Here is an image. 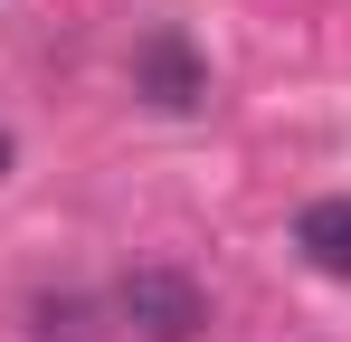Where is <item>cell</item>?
Here are the masks:
<instances>
[{
  "label": "cell",
  "mask_w": 351,
  "mask_h": 342,
  "mask_svg": "<svg viewBox=\"0 0 351 342\" xmlns=\"http://www.w3.org/2000/svg\"><path fill=\"white\" fill-rule=\"evenodd\" d=\"M114 314H123L143 342H199L209 295H199L190 276H171V266H133V276L114 285Z\"/></svg>",
  "instance_id": "obj_1"
},
{
  "label": "cell",
  "mask_w": 351,
  "mask_h": 342,
  "mask_svg": "<svg viewBox=\"0 0 351 342\" xmlns=\"http://www.w3.org/2000/svg\"><path fill=\"white\" fill-rule=\"evenodd\" d=\"M133 86H143L152 105H171V114H190L199 95H209V76H199V57H190V38H180V29H152V38H143Z\"/></svg>",
  "instance_id": "obj_2"
},
{
  "label": "cell",
  "mask_w": 351,
  "mask_h": 342,
  "mask_svg": "<svg viewBox=\"0 0 351 342\" xmlns=\"http://www.w3.org/2000/svg\"><path fill=\"white\" fill-rule=\"evenodd\" d=\"M294 247H304V266L351 276V200H313V209L294 219Z\"/></svg>",
  "instance_id": "obj_3"
},
{
  "label": "cell",
  "mask_w": 351,
  "mask_h": 342,
  "mask_svg": "<svg viewBox=\"0 0 351 342\" xmlns=\"http://www.w3.org/2000/svg\"><path fill=\"white\" fill-rule=\"evenodd\" d=\"M0 171H10V133H0Z\"/></svg>",
  "instance_id": "obj_4"
}]
</instances>
